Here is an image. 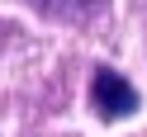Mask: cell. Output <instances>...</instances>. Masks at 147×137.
Listing matches in <instances>:
<instances>
[{"label":"cell","mask_w":147,"mask_h":137,"mask_svg":"<svg viewBox=\"0 0 147 137\" xmlns=\"http://www.w3.org/2000/svg\"><path fill=\"white\" fill-rule=\"evenodd\" d=\"M71 5H90V0H71Z\"/></svg>","instance_id":"7a4b0ae2"},{"label":"cell","mask_w":147,"mask_h":137,"mask_svg":"<svg viewBox=\"0 0 147 137\" xmlns=\"http://www.w3.org/2000/svg\"><path fill=\"white\" fill-rule=\"evenodd\" d=\"M90 104H95L105 118H123V114H133V109H138V90L128 85L119 71L100 66L95 80H90Z\"/></svg>","instance_id":"6da1fadb"}]
</instances>
